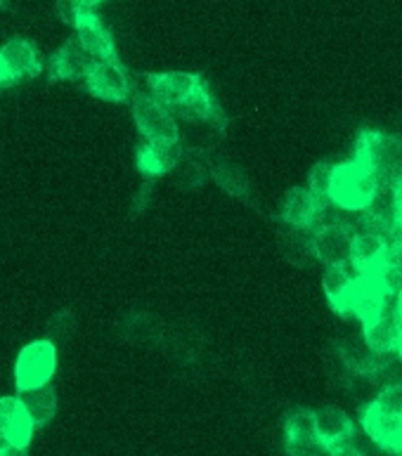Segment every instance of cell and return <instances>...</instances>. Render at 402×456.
Wrapping results in <instances>:
<instances>
[{"label": "cell", "mask_w": 402, "mask_h": 456, "mask_svg": "<svg viewBox=\"0 0 402 456\" xmlns=\"http://www.w3.org/2000/svg\"><path fill=\"white\" fill-rule=\"evenodd\" d=\"M0 456H29V447H14V444L0 443Z\"/></svg>", "instance_id": "obj_29"}, {"label": "cell", "mask_w": 402, "mask_h": 456, "mask_svg": "<svg viewBox=\"0 0 402 456\" xmlns=\"http://www.w3.org/2000/svg\"><path fill=\"white\" fill-rule=\"evenodd\" d=\"M81 12V5H78L76 0H57V14H60V20L71 24V27H74V21L78 20V14Z\"/></svg>", "instance_id": "obj_26"}, {"label": "cell", "mask_w": 402, "mask_h": 456, "mask_svg": "<svg viewBox=\"0 0 402 456\" xmlns=\"http://www.w3.org/2000/svg\"><path fill=\"white\" fill-rule=\"evenodd\" d=\"M398 357H400V360H402V341H400V346H398Z\"/></svg>", "instance_id": "obj_32"}, {"label": "cell", "mask_w": 402, "mask_h": 456, "mask_svg": "<svg viewBox=\"0 0 402 456\" xmlns=\"http://www.w3.org/2000/svg\"><path fill=\"white\" fill-rule=\"evenodd\" d=\"M171 173L176 175L177 184H180V187H187V190H199V187L209 180L206 166L201 164L197 157L187 154V151L180 157V161H177L176 168H173Z\"/></svg>", "instance_id": "obj_22"}, {"label": "cell", "mask_w": 402, "mask_h": 456, "mask_svg": "<svg viewBox=\"0 0 402 456\" xmlns=\"http://www.w3.org/2000/svg\"><path fill=\"white\" fill-rule=\"evenodd\" d=\"M183 154L185 150L180 144H173V147H154V144L143 142L137 144L135 150V166L137 171L143 173L147 180H154V177L171 173Z\"/></svg>", "instance_id": "obj_15"}, {"label": "cell", "mask_w": 402, "mask_h": 456, "mask_svg": "<svg viewBox=\"0 0 402 456\" xmlns=\"http://www.w3.org/2000/svg\"><path fill=\"white\" fill-rule=\"evenodd\" d=\"M0 86H3V83H0Z\"/></svg>", "instance_id": "obj_34"}, {"label": "cell", "mask_w": 402, "mask_h": 456, "mask_svg": "<svg viewBox=\"0 0 402 456\" xmlns=\"http://www.w3.org/2000/svg\"><path fill=\"white\" fill-rule=\"evenodd\" d=\"M36 426L20 395L0 397V443L14 447H29L34 440Z\"/></svg>", "instance_id": "obj_11"}, {"label": "cell", "mask_w": 402, "mask_h": 456, "mask_svg": "<svg viewBox=\"0 0 402 456\" xmlns=\"http://www.w3.org/2000/svg\"><path fill=\"white\" fill-rule=\"evenodd\" d=\"M360 423L379 450L402 456V381L383 386L381 393L360 409Z\"/></svg>", "instance_id": "obj_1"}, {"label": "cell", "mask_w": 402, "mask_h": 456, "mask_svg": "<svg viewBox=\"0 0 402 456\" xmlns=\"http://www.w3.org/2000/svg\"><path fill=\"white\" fill-rule=\"evenodd\" d=\"M20 400L24 402L31 421H34L36 428H43L48 426L57 414V407H60V400H57V390L53 386H43V388L27 390V393H20Z\"/></svg>", "instance_id": "obj_20"}, {"label": "cell", "mask_w": 402, "mask_h": 456, "mask_svg": "<svg viewBox=\"0 0 402 456\" xmlns=\"http://www.w3.org/2000/svg\"><path fill=\"white\" fill-rule=\"evenodd\" d=\"M7 7V0H0V10H5Z\"/></svg>", "instance_id": "obj_33"}, {"label": "cell", "mask_w": 402, "mask_h": 456, "mask_svg": "<svg viewBox=\"0 0 402 456\" xmlns=\"http://www.w3.org/2000/svg\"><path fill=\"white\" fill-rule=\"evenodd\" d=\"M332 175H334V164H327V161L315 164L313 171H310V177H308V190L315 191L317 197L327 199Z\"/></svg>", "instance_id": "obj_24"}, {"label": "cell", "mask_w": 402, "mask_h": 456, "mask_svg": "<svg viewBox=\"0 0 402 456\" xmlns=\"http://www.w3.org/2000/svg\"><path fill=\"white\" fill-rule=\"evenodd\" d=\"M353 239V225H320L310 232V251L327 267L350 265Z\"/></svg>", "instance_id": "obj_9"}, {"label": "cell", "mask_w": 402, "mask_h": 456, "mask_svg": "<svg viewBox=\"0 0 402 456\" xmlns=\"http://www.w3.org/2000/svg\"><path fill=\"white\" fill-rule=\"evenodd\" d=\"M76 28V41L86 53L95 61L103 60H114L116 57V45L111 31L103 24V20L95 12H86L83 10L78 14V20L74 21Z\"/></svg>", "instance_id": "obj_12"}, {"label": "cell", "mask_w": 402, "mask_h": 456, "mask_svg": "<svg viewBox=\"0 0 402 456\" xmlns=\"http://www.w3.org/2000/svg\"><path fill=\"white\" fill-rule=\"evenodd\" d=\"M386 251H389V237L376 234V232H355L350 267L360 274L376 273Z\"/></svg>", "instance_id": "obj_16"}, {"label": "cell", "mask_w": 402, "mask_h": 456, "mask_svg": "<svg viewBox=\"0 0 402 456\" xmlns=\"http://www.w3.org/2000/svg\"><path fill=\"white\" fill-rule=\"evenodd\" d=\"M41 71V55H38V50L29 38L14 36L0 48V83L3 86L31 81Z\"/></svg>", "instance_id": "obj_7"}, {"label": "cell", "mask_w": 402, "mask_h": 456, "mask_svg": "<svg viewBox=\"0 0 402 456\" xmlns=\"http://www.w3.org/2000/svg\"><path fill=\"white\" fill-rule=\"evenodd\" d=\"M396 317L400 322V329H402V291L396 296Z\"/></svg>", "instance_id": "obj_31"}, {"label": "cell", "mask_w": 402, "mask_h": 456, "mask_svg": "<svg viewBox=\"0 0 402 456\" xmlns=\"http://www.w3.org/2000/svg\"><path fill=\"white\" fill-rule=\"evenodd\" d=\"M355 154L372 166L381 190H393L402 180V137L381 128H365L355 140Z\"/></svg>", "instance_id": "obj_3"}, {"label": "cell", "mask_w": 402, "mask_h": 456, "mask_svg": "<svg viewBox=\"0 0 402 456\" xmlns=\"http://www.w3.org/2000/svg\"><path fill=\"white\" fill-rule=\"evenodd\" d=\"M57 374V347L50 338H36L27 343L14 362V386L17 393H27L48 386Z\"/></svg>", "instance_id": "obj_5"}, {"label": "cell", "mask_w": 402, "mask_h": 456, "mask_svg": "<svg viewBox=\"0 0 402 456\" xmlns=\"http://www.w3.org/2000/svg\"><path fill=\"white\" fill-rule=\"evenodd\" d=\"M284 450H287L289 456H329V450L320 443V437L284 440Z\"/></svg>", "instance_id": "obj_25"}, {"label": "cell", "mask_w": 402, "mask_h": 456, "mask_svg": "<svg viewBox=\"0 0 402 456\" xmlns=\"http://www.w3.org/2000/svg\"><path fill=\"white\" fill-rule=\"evenodd\" d=\"M130 110L133 118L144 137V142L154 147H173L180 144V126L177 118L166 110L164 104H159L150 93H133L130 95Z\"/></svg>", "instance_id": "obj_4"}, {"label": "cell", "mask_w": 402, "mask_h": 456, "mask_svg": "<svg viewBox=\"0 0 402 456\" xmlns=\"http://www.w3.org/2000/svg\"><path fill=\"white\" fill-rule=\"evenodd\" d=\"M393 208H396V223H402V180L393 187Z\"/></svg>", "instance_id": "obj_28"}, {"label": "cell", "mask_w": 402, "mask_h": 456, "mask_svg": "<svg viewBox=\"0 0 402 456\" xmlns=\"http://www.w3.org/2000/svg\"><path fill=\"white\" fill-rule=\"evenodd\" d=\"M315 428H317V437L320 443L332 450L336 444L353 443L355 437V423L353 419L339 407H322L315 411Z\"/></svg>", "instance_id": "obj_14"}, {"label": "cell", "mask_w": 402, "mask_h": 456, "mask_svg": "<svg viewBox=\"0 0 402 456\" xmlns=\"http://www.w3.org/2000/svg\"><path fill=\"white\" fill-rule=\"evenodd\" d=\"M402 341V329L400 322L393 313H386L376 322L365 327V346L376 354H393L398 353V346Z\"/></svg>", "instance_id": "obj_18"}, {"label": "cell", "mask_w": 402, "mask_h": 456, "mask_svg": "<svg viewBox=\"0 0 402 456\" xmlns=\"http://www.w3.org/2000/svg\"><path fill=\"white\" fill-rule=\"evenodd\" d=\"M306 437H317L315 428L313 409H299L291 411L284 421V440H306Z\"/></svg>", "instance_id": "obj_23"}, {"label": "cell", "mask_w": 402, "mask_h": 456, "mask_svg": "<svg viewBox=\"0 0 402 456\" xmlns=\"http://www.w3.org/2000/svg\"><path fill=\"white\" fill-rule=\"evenodd\" d=\"M339 357H341L343 367L355 376H365L369 381H374L376 371L381 367V354L372 353L367 346H357V343H339L336 346Z\"/></svg>", "instance_id": "obj_19"}, {"label": "cell", "mask_w": 402, "mask_h": 456, "mask_svg": "<svg viewBox=\"0 0 402 456\" xmlns=\"http://www.w3.org/2000/svg\"><path fill=\"white\" fill-rule=\"evenodd\" d=\"M93 61L95 60L78 45L76 38H69L55 55L50 57L48 74L53 81H86Z\"/></svg>", "instance_id": "obj_13"}, {"label": "cell", "mask_w": 402, "mask_h": 456, "mask_svg": "<svg viewBox=\"0 0 402 456\" xmlns=\"http://www.w3.org/2000/svg\"><path fill=\"white\" fill-rule=\"evenodd\" d=\"M327 204V199L317 197L308 187H291L284 194V201H282L280 218L282 223H287L293 230L313 232L315 227L320 225L322 211H324Z\"/></svg>", "instance_id": "obj_10"}, {"label": "cell", "mask_w": 402, "mask_h": 456, "mask_svg": "<svg viewBox=\"0 0 402 456\" xmlns=\"http://www.w3.org/2000/svg\"><path fill=\"white\" fill-rule=\"evenodd\" d=\"M355 280H357V273H355L350 265H332L324 270V277H322V286H324V293H327L329 305L334 313L341 314L343 303H346L348 293L353 291Z\"/></svg>", "instance_id": "obj_21"}, {"label": "cell", "mask_w": 402, "mask_h": 456, "mask_svg": "<svg viewBox=\"0 0 402 456\" xmlns=\"http://www.w3.org/2000/svg\"><path fill=\"white\" fill-rule=\"evenodd\" d=\"M206 81L199 74L192 71H157L147 74V93H150L159 104L176 114L204 88Z\"/></svg>", "instance_id": "obj_6"}, {"label": "cell", "mask_w": 402, "mask_h": 456, "mask_svg": "<svg viewBox=\"0 0 402 456\" xmlns=\"http://www.w3.org/2000/svg\"><path fill=\"white\" fill-rule=\"evenodd\" d=\"M78 5H81V10H86V12H95V7L103 3V0H76Z\"/></svg>", "instance_id": "obj_30"}, {"label": "cell", "mask_w": 402, "mask_h": 456, "mask_svg": "<svg viewBox=\"0 0 402 456\" xmlns=\"http://www.w3.org/2000/svg\"><path fill=\"white\" fill-rule=\"evenodd\" d=\"M204 166L209 177L218 184L220 190L227 191L230 197L244 199V201L251 197V183H249L246 173L242 171L237 164H232V161H227V159L223 157H211V154H209Z\"/></svg>", "instance_id": "obj_17"}, {"label": "cell", "mask_w": 402, "mask_h": 456, "mask_svg": "<svg viewBox=\"0 0 402 456\" xmlns=\"http://www.w3.org/2000/svg\"><path fill=\"white\" fill-rule=\"evenodd\" d=\"M329 456H365L353 443H343V444H336L329 450Z\"/></svg>", "instance_id": "obj_27"}, {"label": "cell", "mask_w": 402, "mask_h": 456, "mask_svg": "<svg viewBox=\"0 0 402 456\" xmlns=\"http://www.w3.org/2000/svg\"><path fill=\"white\" fill-rule=\"evenodd\" d=\"M86 86L97 100L104 102H128L133 95V86H130L128 71L123 69L119 60H103L93 61L88 76H86Z\"/></svg>", "instance_id": "obj_8"}, {"label": "cell", "mask_w": 402, "mask_h": 456, "mask_svg": "<svg viewBox=\"0 0 402 456\" xmlns=\"http://www.w3.org/2000/svg\"><path fill=\"white\" fill-rule=\"evenodd\" d=\"M379 191L381 187H379L372 166L360 154H353L350 161L334 164L327 201L346 213H362L374 204Z\"/></svg>", "instance_id": "obj_2"}]
</instances>
